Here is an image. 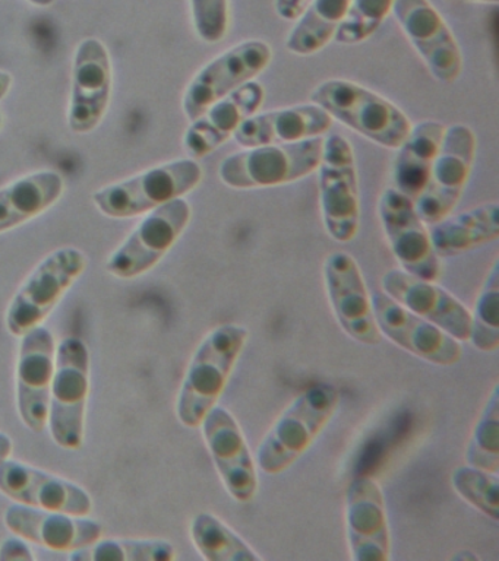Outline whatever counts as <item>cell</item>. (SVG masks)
Here are the masks:
<instances>
[{"instance_id":"38","label":"cell","mask_w":499,"mask_h":561,"mask_svg":"<svg viewBox=\"0 0 499 561\" xmlns=\"http://www.w3.org/2000/svg\"><path fill=\"white\" fill-rule=\"evenodd\" d=\"M12 450V440L5 433H0V465L10 458Z\"/></svg>"},{"instance_id":"36","label":"cell","mask_w":499,"mask_h":561,"mask_svg":"<svg viewBox=\"0 0 499 561\" xmlns=\"http://www.w3.org/2000/svg\"><path fill=\"white\" fill-rule=\"evenodd\" d=\"M34 556L27 543L19 538H10L0 546V560H33Z\"/></svg>"},{"instance_id":"16","label":"cell","mask_w":499,"mask_h":561,"mask_svg":"<svg viewBox=\"0 0 499 561\" xmlns=\"http://www.w3.org/2000/svg\"><path fill=\"white\" fill-rule=\"evenodd\" d=\"M372 309L381 335L406 353L441 367L454 366L462 359V342L429 320L411 313L388 294L372 293Z\"/></svg>"},{"instance_id":"8","label":"cell","mask_w":499,"mask_h":561,"mask_svg":"<svg viewBox=\"0 0 499 561\" xmlns=\"http://www.w3.org/2000/svg\"><path fill=\"white\" fill-rule=\"evenodd\" d=\"M476 149L477 139L470 127L463 123L445 127L427 186L413 201L419 217L428 227L457 208L470 179Z\"/></svg>"},{"instance_id":"30","label":"cell","mask_w":499,"mask_h":561,"mask_svg":"<svg viewBox=\"0 0 499 561\" xmlns=\"http://www.w3.org/2000/svg\"><path fill=\"white\" fill-rule=\"evenodd\" d=\"M177 557L165 539H106L80 548L71 556L77 561H169Z\"/></svg>"},{"instance_id":"35","label":"cell","mask_w":499,"mask_h":561,"mask_svg":"<svg viewBox=\"0 0 499 561\" xmlns=\"http://www.w3.org/2000/svg\"><path fill=\"white\" fill-rule=\"evenodd\" d=\"M192 21L199 37L208 44L226 38L230 22L229 0H190Z\"/></svg>"},{"instance_id":"6","label":"cell","mask_w":499,"mask_h":561,"mask_svg":"<svg viewBox=\"0 0 499 561\" xmlns=\"http://www.w3.org/2000/svg\"><path fill=\"white\" fill-rule=\"evenodd\" d=\"M317 171L324 227L337 243H350L361 228V191L353 147L343 135L324 139Z\"/></svg>"},{"instance_id":"42","label":"cell","mask_w":499,"mask_h":561,"mask_svg":"<svg viewBox=\"0 0 499 561\" xmlns=\"http://www.w3.org/2000/svg\"><path fill=\"white\" fill-rule=\"evenodd\" d=\"M0 126H2V114H0Z\"/></svg>"},{"instance_id":"34","label":"cell","mask_w":499,"mask_h":561,"mask_svg":"<svg viewBox=\"0 0 499 561\" xmlns=\"http://www.w3.org/2000/svg\"><path fill=\"white\" fill-rule=\"evenodd\" d=\"M396 0H350L348 13L337 30L334 42L354 46L371 38L393 12Z\"/></svg>"},{"instance_id":"14","label":"cell","mask_w":499,"mask_h":561,"mask_svg":"<svg viewBox=\"0 0 499 561\" xmlns=\"http://www.w3.org/2000/svg\"><path fill=\"white\" fill-rule=\"evenodd\" d=\"M322 275L332 313L345 335L359 344L378 345L383 335L376 327L372 294L356 259L337 250L324 262Z\"/></svg>"},{"instance_id":"4","label":"cell","mask_w":499,"mask_h":561,"mask_svg":"<svg viewBox=\"0 0 499 561\" xmlns=\"http://www.w3.org/2000/svg\"><path fill=\"white\" fill-rule=\"evenodd\" d=\"M324 136L292 144L243 148L222 161L218 178L236 191L277 187L299 182L318 170Z\"/></svg>"},{"instance_id":"26","label":"cell","mask_w":499,"mask_h":561,"mask_svg":"<svg viewBox=\"0 0 499 561\" xmlns=\"http://www.w3.org/2000/svg\"><path fill=\"white\" fill-rule=\"evenodd\" d=\"M445 126L435 121H423L411 125L409 135L396 149L394 180L396 188L416 199L427 186L433 161L440 151Z\"/></svg>"},{"instance_id":"24","label":"cell","mask_w":499,"mask_h":561,"mask_svg":"<svg viewBox=\"0 0 499 561\" xmlns=\"http://www.w3.org/2000/svg\"><path fill=\"white\" fill-rule=\"evenodd\" d=\"M331 126L332 118L317 104L292 105L253 114L236 130L234 139L242 148L292 144L327 135Z\"/></svg>"},{"instance_id":"41","label":"cell","mask_w":499,"mask_h":561,"mask_svg":"<svg viewBox=\"0 0 499 561\" xmlns=\"http://www.w3.org/2000/svg\"><path fill=\"white\" fill-rule=\"evenodd\" d=\"M466 2L497 4L499 2V0H466Z\"/></svg>"},{"instance_id":"11","label":"cell","mask_w":499,"mask_h":561,"mask_svg":"<svg viewBox=\"0 0 499 561\" xmlns=\"http://www.w3.org/2000/svg\"><path fill=\"white\" fill-rule=\"evenodd\" d=\"M191 215V205L183 197L152 209L109 259L107 271L131 279L152 270L186 230Z\"/></svg>"},{"instance_id":"7","label":"cell","mask_w":499,"mask_h":561,"mask_svg":"<svg viewBox=\"0 0 499 561\" xmlns=\"http://www.w3.org/2000/svg\"><path fill=\"white\" fill-rule=\"evenodd\" d=\"M50 389L49 425L56 445L78 449L84 442L86 408L90 390V355L87 345L68 337L56 351Z\"/></svg>"},{"instance_id":"28","label":"cell","mask_w":499,"mask_h":561,"mask_svg":"<svg viewBox=\"0 0 499 561\" xmlns=\"http://www.w3.org/2000/svg\"><path fill=\"white\" fill-rule=\"evenodd\" d=\"M349 4L350 0H313L288 33L287 50L302 57L321 51L334 39Z\"/></svg>"},{"instance_id":"33","label":"cell","mask_w":499,"mask_h":561,"mask_svg":"<svg viewBox=\"0 0 499 561\" xmlns=\"http://www.w3.org/2000/svg\"><path fill=\"white\" fill-rule=\"evenodd\" d=\"M451 485L473 508L494 522L499 519V482L495 472L464 465L455 468Z\"/></svg>"},{"instance_id":"23","label":"cell","mask_w":499,"mask_h":561,"mask_svg":"<svg viewBox=\"0 0 499 561\" xmlns=\"http://www.w3.org/2000/svg\"><path fill=\"white\" fill-rule=\"evenodd\" d=\"M5 524L19 537L54 551H77L102 537V525L99 522L25 504L8 507Z\"/></svg>"},{"instance_id":"39","label":"cell","mask_w":499,"mask_h":561,"mask_svg":"<svg viewBox=\"0 0 499 561\" xmlns=\"http://www.w3.org/2000/svg\"><path fill=\"white\" fill-rule=\"evenodd\" d=\"M12 85V77L8 72L0 70V100L5 99Z\"/></svg>"},{"instance_id":"37","label":"cell","mask_w":499,"mask_h":561,"mask_svg":"<svg viewBox=\"0 0 499 561\" xmlns=\"http://www.w3.org/2000/svg\"><path fill=\"white\" fill-rule=\"evenodd\" d=\"M313 0H275L274 8L284 21L295 22Z\"/></svg>"},{"instance_id":"29","label":"cell","mask_w":499,"mask_h":561,"mask_svg":"<svg viewBox=\"0 0 499 561\" xmlns=\"http://www.w3.org/2000/svg\"><path fill=\"white\" fill-rule=\"evenodd\" d=\"M191 539L196 551L208 561H261L256 548L220 517L201 512L191 522Z\"/></svg>"},{"instance_id":"20","label":"cell","mask_w":499,"mask_h":561,"mask_svg":"<svg viewBox=\"0 0 499 561\" xmlns=\"http://www.w3.org/2000/svg\"><path fill=\"white\" fill-rule=\"evenodd\" d=\"M19 411L34 433H42L49 421L50 389L55 373V337L49 329L34 328L21 336Z\"/></svg>"},{"instance_id":"40","label":"cell","mask_w":499,"mask_h":561,"mask_svg":"<svg viewBox=\"0 0 499 561\" xmlns=\"http://www.w3.org/2000/svg\"><path fill=\"white\" fill-rule=\"evenodd\" d=\"M29 2L36 4V7H50L52 3H55V0H29Z\"/></svg>"},{"instance_id":"2","label":"cell","mask_w":499,"mask_h":561,"mask_svg":"<svg viewBox=\"0 0 499 561\" xmlns=\"http://www.w3.org/2000/svg\"><path fill=\"white\" fill-rule=\"evenodd\" d=\"M340 393L331 385H314L297 394L262 437L256 451L258 469L279 476L313 447L339 411Z\"/></svg>"},{"instance_id":"1","label":"cell","mask_w":499,"mask_h":561,"mask_svg":"<svg viewBox=\"0 0 499 561\" xmlns=\"http://www.w3.org/2000/svg\"><path fill=\"white\" fill-rule=\"evenodd\" d=\"M248 340L249 331L242 324L225 323L201 341L178 394L177 415L185 427L200 428L217 405Z\"/></svg>"},{"instance_id":"15","label":"cell","mask_w":499,"mask_h":561,"mask_svg":"<svg viewBox=\"0 0 499 561\" xmlns=\"http://www.w3.org/2000/svg\"><path fill=\"white\" fill-rule=\"evenodd\" d=\"M393 13L432 77L442 83L457 81L463 51L436 8L429 0H396Z\"/></svg>"},{"instance_id":"31","label":"cell","mask_w":499,"mask_h":561,"mask_svg":"<svg viewBox=\"0 0 499 561\" xmlns=\"http://www.w3.org/2000/svg\"><path fill=\"white\" fill-rule=\"evenodd\" d=\"M468 342L481 353H495L499 348V262L490 266L470 311Z\"/></svg>"},{"instance_id":"22","label":"cell","mask_w":499,"mask_h":561,"mask_svg":"<svg viewBox=\"0 0 499 561\" xmlns=\"http://www.w3.org/2000/svg\"><path fill=\"white\" fill-rule=\"evenodd\" d=\"M264 100V87L253 79L209 105L199 118L191 122L186 130L183 144L190 158L200 160L207 157L234 138L236 130L247 118L258 113Z\"/></svg>"},{"instance_id":"5","label":"cell","mask_w":499,"mask_h":561,"mask_svg":"<svg viewBox=\"0 0 499 561\" xmlns=\"http://www.w3.org/2000/svg\"><path fill=\"white\" fill-rule=\"evenodd\" d=\"M203 169L194 158H179L144 171L125 182L111 184L93 195L94 204L111 218H133L194 191Z\"/></svg>"},{"instance_id":"19","label":"cell","mask_w":499,"mask_h":561,"mask_svg":"<svg viewBox=\"0 0 499 561\" xmlns=\"http://www.w3.org/2000/svg\"><path fill=\"white\" fill-rule=\"evenodd\" d=\"M112 64L107 48L87 38L77 48L72 70L69 127L76 134H90L100 125L111 103Z\"/></svg>"},{"instance_id":"32","label":"cell","mask_w":499,"mask_h":561,"mask_svg":"<svg viewBox=\"0 0 499 561\" xmlns=\"http://www.w3.org/2000/svg\"><path fill=\"white\" fill-rule=\"evenodd\" d=\"M466 460L472 467L498 472L499 469V392L495 386L473 427L466 449Z\"/></svg>"},{"instance_id":"18","label":"cell","mask_w":499,"mask_h":561,"mask_svg":"<svg viewBox=\"0 0 499 561\" xmlns=\"http://www.w3.org/2000/svg\"><path fill=\"white\" fill-rule=\"evenodd\" d=\"M383 291L411 313L436 324L460 342L470 335V310L436 280L419 278L402 270L385 272Z\"/></svg>"},{"instance_id":"25","label":"cell","mask_w":499,"mask_h":561,"mask_svg":"<svg viewBox=\"0 0 499 561\" xmlns=\"http://www.w3.org/2000/svg\"><path fill=\"white\" fill-rule=\"evenodd\" d=\"M499 205L488 202L464 210L450 214L429 226V236L433 249L440 257H454L470 252L481 245L499 239Z\"/></svg>"},{"instance_id":"12","label":"cell","mask_w":499,"mask_h":561,"mask_svg":"<svg viewBox=\"0 0 499 561\" xmlns=\"http://www.w3.org/2000/svg\"><path fill=\"white\" fill-rule=\"evenodd\" d=\"M200 428L227 494L235 502L251 503L260 490V480L256 455L238 420L217 403L205 415Z\"/></svg>"},{"instance_id":"13","label":"cell","mask_w":499,"mask_h":561,"mask_svg":"<svg viewBox=\"0 0 499 561\" xmlns=\"http://www.w3.org/2000/svg\"><path fill=\"white\" fill-rule=\"evenodd\" d=\"M389 250L401 270L428 280L441 276V257L433 249L427 224L419 217L413 199L396 187L385 188L378 202Z\"/></svg>"},{"instance_id":"9","label":"cell","mask_w":499,"mask_h":561,"mask_svg":"<svg viewBox=\"0 0 499 561\" xmlns=\"http://www.w3.org/2000/svg\"><path fill=\"white\" fill-rule=\"evenodd\" d=\"M86 266V254L76 248L50 253L29 276L8 307L7 327L12 335L23 336L41 327Z\"/></svg>"},{"instance_id":"10","label":"cell","mask_w":499,"mask_h":561,"mask_svg":"<svg viewBox=\"0 0 499 561\" xmlns=\"http://www.w3.org/2000/svg\"><path fill=\"white\" fill-rule=\"evenodd\" d=\"M271 60L273 50L262 39H247L214 57L192 78L186 88L182 101L186 117L191 122L199 118L209 105L264 72Z\"/></svg>"},{"instance_id":"21","label":"cell","mask_w":499,"mask_h":561,"mask_svg":"<svg viewBox=\"0 0 499 561\" xmlns=\"http://www.w3.org/2000/svg\"><path fill=\"white\" fill-rule=\"evenodd\" d=\"M0 491L25 506L87 516L93 508L89 493L80 485L29 465L5 460L0 465Z\"/></svg>"},{"instance_id":"17","label":"cell","mask_w":499,"mask_h":561,"mask_svg":"<svg viewBox=\"0 0 499 561\" xmlns=\"http://www.w3.org/2000/svg\"><path fill=\"white\" fill-rule=\"evenodd\" d=\"M345 534L353 561L392 559V529L387 503L378 482L361 477L345 493Z\"/></svg>"},{"instance_id":"3","label":"cell","mask_w":499,"mask_h":561,"mask_svg":"<svg viewBox=\"0 0 499 561\" xmlns=\"http://www.w3.org/2000/svg\"><path fill=\"white\" fill-rule=\"evenodd\" d=\"M310 103L363 138L387 149L400 148L411 122L393 101L348 79H328L310 92Z\"/></svg>"},{"instance_id":"27","label":"cell","mask_w":499,"mask_h":561,"mask_svg":"<svg viewBox=\"0 0 499 561\" xmlns=\"http://www.w3.org/2000/svg\"><path fill=\"white\" fill-rule=\"evenodd\" d=\"M64 193L63 175L38 171L0 191V232L36 218L58 202Z\"/></svg>"}]
</instances>
